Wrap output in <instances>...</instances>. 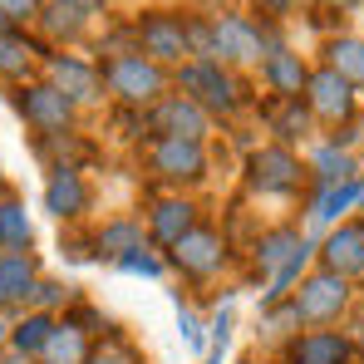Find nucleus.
Listing matches in <instances>:
<instances>
[{
    "instance_id": "obj_42",
    "label": "nucleus",
    "mask_w": 364,
    "mask_h": 364,
    "mask_svg": "<svg viewBox=\"0 0 364 364\" xmlns=\"http://www.w3.org/2000/svg\"><path fill=\"white\" fill-rule=\"evenodd\" d=\"M360 212H364V197H360Z\"/></svg>"
},
{
    "instance_id": "obj_28",
    "label": "nucleus",
    "mask_w": 364,
    "mask_h": 364,
    "mask_svg": "<svg viewBox=\"0 0 364 364\" xmlns=\"http://www.w3.org/2000/svg\"><path fill=\"white\" fill-rule=\"evenodd\" d=\"M94 10H99V0H50L40 15H45V30H50V35H64V40H69V35L84 30V20H89Z\"/></svg>"
},
{
    "instance_id": "obj_22",
    "label": "nucleus",
    "mask_w": 364,
    "mask_h": 364,
    "mask_svg": "<svg viewBox=\"0 0 364 364\" xmlns=\"http://www.w3.org/2000/svg\"><path fill=\"white\" fill-rule=\"evenodd\" d=\"M305 232L301 227H266L261 237H256V246H251V261H256V271H266V276H276L296 251H301Z\"/></svg>"
},
{
    "instance_id": "obj_14",
    "label": "nucleus",
    "mask_w": 364,
    "mask_h": 364,
    "mask_svg": "<svg viewBox=\"0 0 364 364\" xmlns=\"http://www.w3.org/2000/svg\"><path fill=\"white\" fill-rule=\"evenodd\" d=\"M281 355L286 364H355V340L345 330H301Z\"/></svg>"
},
{
    "instance_id": "obj_2",
    "label": "nucleus",
    "mask_w": 364,
    "mask_h": 364,
    "mask_svg": "<svg viewBox=\"0 0 364 364\" xmlns=\"http://www.w3.org/2000/svg\"><path fill=\"white\" fill-rule=\"evenodd\" d=\"M104 84L119 94L123 104L143 109V104H158L168 94V69L153 64L148 55H138V50H123V55L104 60Z\"/></svg>"
},
{
    "instance_id": "obj_29",
    "label": "nucleus",
    "mask_w": 364,
    "mask_h": 364,
    "mask_svg": "<svg viewBox=\"0 0 364 364\" xmlns=\"http://www.w3.org/2000/svg\"><path fill=\"white\" fill-rule=\"evenodd\" d=\"M84 364H143V355L133 350V340L119 330H104V340L89 345V360Z\"/></svg>"
},
{
    "instance_id": "obj_10",
    "label": "nucleus",
    "mask_w": 364,
    "mask_h": 364,
    "mask_svg": "<svg viewBox=\"0 0 364 364\" xmlns=\"http://www.w3.org/2000/svg\"><path fill=\"white\" fill-rule=\"evenodd\" d=\"M202 217H197V202L192 197H182V192H168V197H153L148 202V212H143V227H148V242L158 246L163 256L173 251V246L197 227Z\"/></svg>"
},
{
    "instance_id": "obj_31",
    "label": "nucleus",
    "mask_w": 364,
    "mask_h": 364,
    "mask_svg": "<svg viewBox=\"0 0 364 364\" xmlns=\"http://www.w3.org/2000/svg\"><path fill=\"white\" fill-rule=\"evenodd\" d=\"M114 266H119L123 276H148V281H163V276H168V256H163L153 242L138 246V251H128V256H119Z\"/></svg>"
},
{
    "instance_id": "obj_27",
    "label": "nucleus",
    "mask_w": 364,
    "mask_h": 364,
    "mask_svg": "<svg viewBox=\"0 0 364 364\" xmlns=\"http://www.w3.org/2000/svg\"><path fill=\"white\" fill-rule=\"evenodd\" d=\"M325 69H335L340 79H350L355 89L364 84V40L360 35H335L325 40Z\"/></svg>"
},
{
    "instance_id": "obj_8",
    "label": "nucleus",
    "mask_w": 364,
    "mask_h": 364,
    "mask_svg": "<svg viewBox=\"0 0 364 364\" xmlns=\"http://www.w3.org/2000/svg\"><path fill=\"white\" fill-rule=\"evenodd\" d=\"M178 94H187L202 114H232L237 104H242V94H237V79L222 69V64H182L178 69Z\"/></svg>"
},
{
    "instance_id": "obj_3",
    "label": "nucleus",
    "mask_w": 364,
    "mask_h": 364,
    "mask_svg": "<svg viewBox=\"0 0 364 364\" xmlns=\"http://www.w3.org/2000/svg\"><path fill=\"white\" fill-rule=\"evenodd\" d=\"M305 178H310V168H305L286 143L256 148V153L246 158V187H251L256 197H296L305 187Z\"/></svg>"
},
{
    "instance_id": "obj_41",
    "label": "nucleus",
    "mask_w": 364,
    "mask_h": 364,
    "mask_svg": "<svg viewBox=\"0 0 364 364\" xmlns=\"http://www.w3.org/2000/svg\"><path fill=\"white\" fill-rule=\"evenodd\" d=\"M0 35H10V25H5V20H0Z\"/></svg>"
},
{
    "instance_id": "obj_36",
    "label": "nucleus",
    "mask_w": 364,
    "mask_h": 364,
    "mask_svg": "<svg viewBox=\"0 0 364 364\" xmlns=\"http://www.w3.org/2000/svg\"><path fill=\"white\" fill-rule=\"evenodd\" d=\"M291 5H296V0H251V10H256V15H266V20H286V15H291Z\"/></svg>"
},
{
    "instance_id": "obj_21",
    "label": "nucleus",
    "mask_w": 364,
    "mask_h": 364,
    "mask_svg": "<svg viewBox=\"0 0 364 364\" xmlns=\"http://www.w3.org/2000/svg\"><path fill=\"white\" fill-rule=\"evenodd\" d=\"M301 330H305V325H301V310H296L291 301H271V305H261V310H256V340H261L266 350H286Z\"/></svg>"
},
{
    "instance_id": "obj_44",
    "label": "nucleus",
    "mask_w": 364,
    "mask_h": 364,
    "mask_svg": "<svg viewBox=\"0 0 364 364\" xmlns=\"http://www.w3.org/2000/svg\"><path fill=\"white\" fill-rule=\"evenodd\" d=\"M305 5H310V0H305Z\"/></svg>"
},
{
    "instance_id": "obj_23",
    "label": "nucleus",
    "mask_w": 364,
    "mask_h": 364,
    "mask_svg": "<svg viewBox=\"0 0 364 364\" xmlns=\"http://www.w3.org/2000/svg\"><path fill=\"white\" fill-rule=\"evenodd\" d=\"M35 246V227L15 192H0V256H25Z\"/></svg>"
},
{
    "instance_id": "obj_1",
    "label": "nucleus",
    "mask_w": 364,
    "mask_h": 364,
    "mask_svg": "<svg viewBox=\"0 0 364 364\" xmlns=\"http://www.w3.org/2000/svg\"><path fill=\"white\" fill-rule=\"evenodd\" d=\"M291 305L301 310V325H305V330H330V325H340V320L350 315V305H355V281H345V276H335V271L310 266V271H305V281L291 291Z\"/></svg>"
},
{
    "instance_id": "obj_7",
    "label": "nucleus",
    "mask_w": 364,
    "mask_h": 364,
    "mask_svg": "<svg viewBox=\"0 0 364 364\" xmlns=\"http://www.w3.org/2000/svg\"><path fill=\"white\" fill-rule=\"evenodd\" d=\"M148 173L168 187H192L207 178V143H187V138H153L148 148Z\"/></svg>"
},
{
    "instance_id": "obj_34",
    "label": "nucleus",
    "mask_w": 364,
    "mask_h": 364,
    "mask_svg": "<svg viewBox=\"0 0 364 364\" xmlns=\"http://www.w3.org/2000/svg\"><path fill=\"white\" fill-rule=\"evenodd\" d=\"M45 10V0H0V20L5 25H25V20H35Z\"/></svg>"
},
{
    "instance_id": "obj_13",
    "label": "nucleus",
    "mask_w": 364,
    "mask_h": 364,
    "mask_svg": "<svg viewBox=\"0 0 364 364\" xmlns=\"http://www.w3.org/2000/svg\"><path fill=\"white\" fill-rule=\"evenodd\" d=\"M15 99V109H20V119L30 123V128H40V133H64L69 119H74V104L64 99L55 84H30V89H15L10 94Z\"/></svg>"
},
{
    "instance_id": "obj_17",
    "label": "nucleus",
    "mask_w": 364,
    "mask_h": 364,
    "mask_svg": "<svg viewBox=\"0 0 364 364\" xmlns=\"http://www.w3.org/2000/svg\"><path fill=\"white\" fill-rule=\"evenodd\" d=\"M261 79L271 84V94L276 99H301L305 84H310V69L296 50H286V45H271L266 55H261Z\"/></svg>"
},
{
    "instance_id": "obj_19",
    "label": "nucleus",
    "mask_w": 364,
    "mask_h": 364,
    "mask_svg": "<svg viewBox=\"0 0 364 364\" xmlns=\"http://www.w3.org/2000/svg\"><path fill=\"white\" fill-rule=\"evenodd\" d=\"M360 197H364L360 178L340 182V187H315V192H310V227H315V232H320V227H340L345 212L360 207Z\"/></svg>"
},
{
    "instance_id": "obj_33",
    "label": "nucleus",
    "mask_w": 364,
    "mask_h": 364,
    "mask_svg": "<svg viewBox=\"0 0 364 364\" xmlns=\"http://www.w3.org/2000/svg\"><path fill=\"white\" fill-rule=\"evenodd\" d=\"M207 340H212V350H217V355L232 345V305H222V310L207 320Z\"/></svg>"
},
{
    "instance_id": "obj_24",
    "label": "nucleus",
    "mask_w": 364,
    "mask_h": 364,
    "mask_svg": "<svg viewBox=\"0 0 364 364\" xmlns=\"http://www.w3.org/2000/svg\"><path fill=\"white\" fill-rule=\"evenodd\" d=\"M55 325H60V315H45V310H25V315H15V320H10V350L40 360V350L50 345Z\"/></svg>"
},
{
    "instance_id": "obj_30",
    "label": "nucleus",
    "mask_w": 364,
    "mask_h": 364,
    "mask_svg": "<svg viewBox=\"0 0 364 364\" xmlns=\"http://www.w3.org/2000/svg\"><path fill=\"white\" fill-rule=\"evenodd\" d=\"M271 128H276V138L291 148L296 138H305V133H310V109H305L301 99H281V109L271 114Z\"/></svg>"
},
{
    "instance_id": "obj_5",
    "label": "nucleus",
    "mask_w": 364,
    "mask_h": 364,
    "mask_svg": "<svg viewBox=\"0 0 364 364\" xmlns=\"http://www.w3.org/2000/svg\"><path fill=\"white\" fill-rule=\"evenodd\" d=\"M266 40L271 35L251 15H232V10L212 15V64H222V69L227 64H261V55L271 50Z\"/></svg>"
},
{
    "instance_id": "obj_6",
    "label": "nucleus",
    "mask_w": 364,
    "mask_h": 364,
    "mask_svg": "<svg viewBox=\"0 0 364 364\" xmlns=\"http://www.w3.org/2000/svg\"><path fill=\"white\" fill-rule=\"evenodd\" d=\"M133 35H138V55H148L153 64H178L192 60V45H187V15L173 10H148L133 20Z\"/></svg>"
},
{
    "instance_id": "obj_35",
    "label": "nucleus",
    "mask_w": 364,
    "mask_h": 364,
    "mask_svg": "<svg viewBox=\"0 0 364 364\" xmlns=\"http://www.w3.org/2000/svg\"><path fill=\"white\" fill-rule=\"evenodd\" d=\"M178 330H182V340H187V345H192L197 355L207 350V325H202V320H197V315H192L187 305H182V310H178Z\"/></svg>"
},
{
    "instance_id": "obj_18",
    "label": "nucleus",
    "mask_w": 364,
    "mask_h": 364,
    "mask_svg": "<svg viewBox=\"0 0 364 364\" xmlns=\"http://www.w3.org/2000/svg\"><path fill=\"white\" fill-rule=\"evenodd\" d=\"M45 69H50V84L60 89L69 104H94V99H99V74L84 60H74V55H50Z\"/></svg>"
},
{
    "instance_id": "obj_32",
    "label": "nucleus",
    "mask_w": 364,
    "mask_h": 364,
    "mask_svg": "<svg viewBox=\"0 0 364 364\" xmlns=\"http://www.w3.org/2000/svg\"><path fill=\"white\" fill-rule=\"evenodd\" d=\"M30 69V45L20 35H0V74L5 79H20Z\"/></svg>"
},
{
    "instance_id": "obj_25",
    "label": "nucleus",
    "mask_w": 364,
    "mask_h": 364,
    "mask_svg": "<svg viewBox=\"0 0 364 364\" xmlns=\"http://www.w3.org/2000/svg\"><path fill=\"white\" fill-rule=\"evenodd\" d=\"M310 178H315V187H340V182L360 178V163H355V153H350V148L320 143V148L310 153Z\"/></svg>"
},
{
    "instance_id": "obj_15",
    "label": "nucleus",
    "mask_w": 364,
    "mask_h": 364,
    "mask_svg": "<svg viewBox=\"0 0 364 364\" xmlns=\"http://www.w3.org/2000/svg\"><path fill=\"white\" fill-rule=\"evenodd\" d=\"M89 202H94V192H89L84 173H79L74 163H60V168L50 173V182H45V212L60 217V222H79V217L89 212Z\"/></svg>"
},
{
    "instance_id": "obj_9",
    "label": "nucleus",
    "mask_w": 364,
    "mask_h": 364,
    "mask_svg": "<svg viewBox=\"0 0 364 364\" xmlns=\"http://www.w3.org/2000/svg\"><path fill=\"white\" fill-rule=\"evenodd\" d=\"M305 109L330 128H345V123L360 114V94L350 79H340L335 69H310V84H305Z\"/></svg>"
},
{
    "instance_id": "obj_40",
    "label": "nucleus",
    "mask_w": 364,
    "mask_h": 364,
    "mask_svg": "<svg viewBox=\"0 0 364 364\" xmlns=\"http://www.w3.org/2000/svg\"><path fill=\"white\" fill-rule=\"evenodd\" d=\"M207 364H222V355H217V350H212V360H207Z\"/></svg>"
},
{
    "instance_id": "obj_12",
    "label": "nucleus",
    "mask_w": 364,
    "mask_h": 364,
    "mask_svg": "<svg viewBox=\"0 0 364 364\" xmlns=\"http://www.w3.org/2000/svg\"><path fill=\"white\" fill-rule=\"evenodd\" d=\"M153 138H187V143H207L212 133V119L187 99V94H163L153 104Z\"/></svg>"
},
{
    "instance_id": "obj_4",
    "label": "nucleus",
    "mask_w": 364,
    "mask_h": 364,
    "mask_svg": "<svg viewBox=\"0 0 364 364\" xmlns=\"http://www.w3.org/2000/svg\"><path fill=\"white\" fill-rule=\"evenodd\" d=\"M168 266L178 271L182 281L202 286V281L222 276V266H227V237H222L212 222H197V227H192V232L168 251Z\"/></svg>"
},
{
    "instance_id": "obj_26",
    "label": "nucleus",
    "mask_w": 364,
    "mask_h": 364,
    "mask_svg": "<svg viewBox=\"0 0 364 364\" xmlns=\"http://www.w3.org/2000/svg\"><path fill=\"white\" fill-rule=\"evenodd\" d=\"M89 345H94V335H84L74 320H64V315H60L50 345L40 350V364H84V360H89Z\"/></svg>"
},
{
    "instance_id": "obj_43",
    "label": "nucleus",
    "mask_w": 364,
    "mask_h": 364,
    "mask_svg": "<svg viewBox=\"0 0 364 364\" xmlns=\"http://www.w3.org/2000/svg\"><path fill=\"white\" fill-rule=\"evenodd\" d=\"M360 227H364V217H360Z\"/></svg>"
},
{
    "instance_id": "obj_38",
    "label": "nucleus",
    "mask_w": 364,
    "mask_h": 364,
    "mask_svg": "<svg viewBox=\"0 0 364 364\" xmlns=\"http://www.w3.org/2000/svg\"><path fill=\"white\" fill-rule=\"evenodd\" d=\"M5 350H10V320L0 315V355H5Z\"/></svg>"
},
{
    "instance_id": "obj_37",
    "label": "nucleus",
    "mask_w": 364,
    "mask_h": 364,
    "mask_svg": "<svg viewBox=\"0 0 364 364\" xmlns=\"http://www.w3.org/2000/svg\"><path fill=\"white\" fill-rule=\"evenodd\" d=\"M320 5H330V10H335V15H345V10H360L364 0H320Z\"/></svg>"
},
{
    "instance_id": "obj_39",
    "label": "nucleus",
    "mask_w": 364,
    "mask_h": 364,
    "mask_svg": "<svg viewBox=\"0 0 364 364\" xmlns=\"http://www.w3.org/2000/svg\"><path fill=\"white\" fill-rule=\"evenodd\" d=\"M0 364H40V360H30V355H15V350H10V355H0Z\"/></svg>"
},
{
    "instance_id": "obj_20",
    "label": "nucleus",
    "mask_w": 364,
    "mask_h": 364,
    "mask_svg": "<svg viewBox=\"0 0 364 364\" xmlns=\"http://www.w3.org/2000/svg\"><path fill=\"white\" fill-rule=\"evenodd\" d=\"M148 246V227L143 217H109L104 227H94V256L99 261H119L128 251Z\"/></svg>"
},
{
    "instance_id": "obj_16",
    "label": "nucleus",
    "mask_w": 364,
    "mask_h": 364,
    "mask_svg": "<svg viewBox=\"0 0 364 364\" xmlns=\"http://www.w3.org/2000/svg\"><path fill=\"white\" fill-rule=\"evenodd\" d=\"M40 286V261L35 251L25 256H0V315H25Z\"/></svg>"
},
{
    "instance_id": "obj_11",
    "label": "nucleus",
    "mask_w": 364,
    "mask_h": 364,
    "mask_svg": "<svg viewBox=\"0 0 364 364\" xmlns=\"http://www.w3.org/2000/svg\"><path fill=\"white\" fill-rule=\"evenodd\" d=\"M315 266L335 271L345 281H364V227L360 222H340L315 242Z\"/></svg>"
}]
</instances>
